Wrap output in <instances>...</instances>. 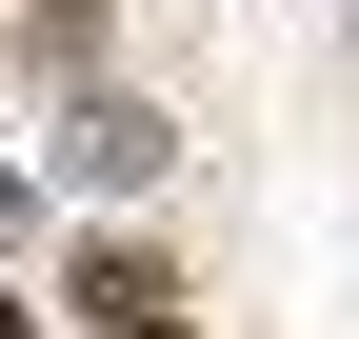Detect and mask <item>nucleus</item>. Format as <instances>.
<instances>
[{
  "mask_svg": "<svg viewBox=\"0 0 359 339\" xmlns=\"http://www.w3.org/2000/svg\"><path fill=\"white\" fill-rule=\"evenodd\" d=\"M0 339H20V300H0Z\"/></svg>",
  "mask_w": 359,
  "mask_h": 339,
  "instance_id": "nucleus-1",
  "label": "nucleus"
},
{
  "mask_svg": "<svg viewBox=\"0 0 359 339\" xmlns=\"http://www.w3.org/2000/svg\"><path fill=\"white\" fill-rule=\"evenodd\" d=\"M120 339H160V319H120Z\"/></svg>",
  "mask_w": 359,
  "mask_h": 339,
  "instance_id": "nucleus-2",
  "label": "nucleus"
}]
</instances>
